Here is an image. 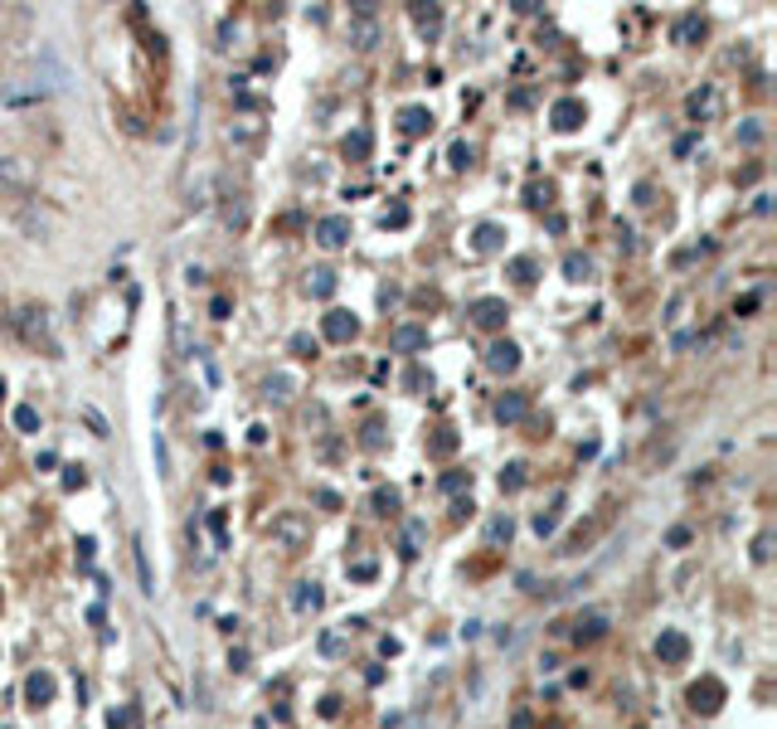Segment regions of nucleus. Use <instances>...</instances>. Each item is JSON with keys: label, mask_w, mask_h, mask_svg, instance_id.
<instances>
[{"label": "nucleus", "mask_w": 777, "mask_h": 729, "mask_svg": "<svg viewBox=\"0 0 777 729\" xmlns=\"http://www.w3.org/2000/svg\"><path fill=\"white\" fill-rule=\"evenodd\" d=\"M15 331L29 340V345H44L49 355H59V345H54V335H49V316H44V307L34 312V307H24V312L15 316Z\"/></svg>", "instance_id": "1"}, {"label": "nucleus", "mask_w": 777, "mask_h": 729, "mask_svg": "<svg viewBox=\"0 0 777 729\" xmlns=\"http://www.w3.org/2000/svg\"><path fill=\"white\" fill-rule=\"evenodd\" d=\"M375 39H379L375 5H355V15H350V44H355V49H375Z\"/></svg>", "instance_id": "2"}, {"label": "nucleus", "mask_w": 777, "mask_h": 729, "mask_svg": "<svg viewBox=\"0 0 777 729\" xmlns=\"http://www.w3.org/2000/svg\"><path fill=\"white\" fill-rule=\"evenodd\" d=\"M0 185L29 190V185H34V166H29L24 156H0Z\"/></svg>", "instance_id": "3"}, {"label": "nucleus", "mask_w": 777, "mask_h": 729, "mask_svg": "<svg viewBox=\"0 0 777 729\" xmlns=\"http://www.w3.org/2000/svg\"><path fill=\"white\" fill-rule=\"evenodd\" d=\"M228 141H233V146H248V151H253V146L263 141V122H258L253 112L233 117V122H228Z\"/></svg>", "instance_id": "4"}, {"label": "nucleus", "mask_w": 777, "mask_h": 729, "mask_svg": "<svg viewBox=\"0 0 777 729\" xmlns=\"http://www.w3.org/2000/svg\"><path fill=\"white\" fill-rule=\"evenodd\" d=\"M345 238H350V219H345V214H331V219L316 224V243H321V248H340Z\"/></svg>", "instance_id": "5"}, {"label": "nucleus", "mask_w": 777, "mask_h": 729, "mask_svg": "<svg viewBox=\"0 0 777 729\" xmlns=\"http://www.w3.org/2000/svg\"><path fill=\"white\" fill-rule=\"evenodd\" d=\"M219 224L238 233V229L248 224V200H243V195H224V205H219Z\"/></svg>", "instance_id": "6"}, {"label": "nucleus", "mask_w": 777, "mask_h": 729, "mask_svg": "<svg viewBox=\"0 0 777 729\" xmlns=\"http://www.w3.org/2000/svg\"><path fill=\"white\" fill-rule=\"evenodd\" d=\"M273 540H282V544H301V540H306V521H301L296 511L277 516V521H273Z\"/></svg>", "instance_id": "7"}, {"label": "nucleus", "mask_w": 777, "mask_h": 729, "mask_svg": "<svg viewBox=\"0 0 777 729\" xmlns=\"http://www.w3.org/2000/svg\"><path fill=\"white\" fill-rule=\"evenodd\" d=\"M321 331H326V340H350V335H355V316L350 312H326Z\"/></svg>", "instance_id": "8"}, {"label": "nucleus", "mask_w": 777, "mask_h": 729, "mask_svg": "<svg viewBox=\"0 0 777 729\" xmlns=\"http://www.w3.org/2000/svg\"><path fill=\"white\" fill-rule=\"evenodd\" d=\"M472 316H477V326H500L510 312H505L500 297H481V302H472Z\"/></svg>", "instance_id": "9"}, {"label": "nucleus", "mask_w": 777, "mask_h": 729, "mask_svg": "<svg viewBox=\"0 0 777 729\" xmlns=\"http://www.w3.org/2000/svg\"><path fill=\"white\" fill-rule=\"evenodd\" d=\"M486 365H491V370H505V375H510V370L520 365V350H515L510 340H495V345H491V355H486Z\"/></svg>", "instance_id": "10"}, {"label": "nucleus", "mask_w": 777, "mask_h": 729, "mask_svg": "<svg viewBox=\"0 0 777 729\" xmlns=\"http://www.w3.org/2000/svg\"><path fill=\"white\" fill-rule=\"evenodd\" d=\"M428 345V331L423 326H398L393 331V350H423Z\"/></svg>", "instance_id": "11"}, {"label": "nucleus", "mask_w": 777, "mask_h": 729, "mask_svg": "<svg viewBox=\"0 0 777 729\" xmlns=\"http://www.w3.org/2000/svg\"><path fill=\"white\" fill-rule=\"evenodd\" d=\"M656 651H661L666 661H685V651H690V642H685L680 632H661V642H656Z\"/></svg>", "instance_id": "12"}, {"label": "nucleus", "mask_w": 777, "mask_h": 729, "mask_svg": "<svg viewBox=\"0 0 777 729\" xmlns=\"http://www.w3.org/2000/svg\"><path fill=\"white\" fill-rule=\"evenodd\" d=\"M20 229H24L29 238H49V214H39V209H20Z\"/></svg>", "instance_id": "13"}, {"label": "nucleus", "mask_w": 777, "mask_h": 729, "mask_svg": "<svg viewBox=\"0 0 777 729\" xmlns=\"http://www.w3.org/2000/svg\"><path fill=\"white\" fill-rule=\"evenodd\" d=\"M131 549H136V574H141V589H146V593H156V579H151V559H146V540L136 535V540H131Z\"/></svg>", "instance_id": "14"}, {"label": "nucleus", "mask_w": 777, "mask_h": 729, "mask_svg": "<svg viewBox=\"0 0 777 729\" xmlns=\"http://www.w3.org/2000/svg\"><path fill=\"white\" fill-rule=\"evenodd\" d=\"M719 695H724V691H719L714 681H704V686H695V691H690V700H695V710H704V715H709V710H719V705H714Z\"/></svg>", "instance_id": "15"}, {"label": "nucleus", "mask_w": 777, "mask_h": 729, "mask_svg": "<svg viewBox=\"0 0 777 729\" xmlns=\"http://www.w3.org/2000/svg\"><path fill=\"white\" fill-rule=\"evenodd\" d=\"M428 127H433V112H428V107H408V112H403V131H408V136H418V131H428Z\"/></svg>", "instance_id": "16"}, {"label": "nucleus", "mask_w": 777, "mask_h": 729, "mask_svg": "<svg viewBox=\"0 0 777 729\" xmlns=\"http://www.w3.org/2000/svg\"><path fill=\"white\" fill-rule=\"evenodd\" d=\"M579 117H583V103H574V98L554 107V127H564V131H569V127H579Z\"/></svg>", "instance_id": "17"}, {"label": "nucleus", "mask_w": 777, "mask_h": 729, "mask_svg": "<svg viewBox=\"0 0 777 729\" xmlns=\"http://www.w3.org/2000/svg\"><path fill=\"white\" fill-rule=\"evenodd\" d=\"M699 34H704V20H699V15H685L676 24V44H690V39H699Z\"/></svg>", "instance_id": "18"}, {"label": "nucleus", "mask_w": 777, "mask_h": 729, "mask_svg": "<svg viewBox=\"0 0 777 729\" xmlns=\"http://www.w3.org/2000/svg\"><path fill=\"white\" fill-rule=\"evenodd\" d=\"M24 695H29L34 705H44V700L54 695V681H49V676H29V686H24Z\"/></svg>", "instance_id": "19"}, {"label": "nucleus", "mask_w": 777, "mask_h": 729, "mask_svg": "<svg viewBox=\"0 0 777 729\" xmlns=\"http://www.w3.org/2000/svg\"><path fill=\"white\" fill-rule=\"evenodd\" d=\"M306 287H311V292H316V297H331V292H335V273H326V268H316V273H311V282H306Z\"/></svg>", "instance_id": "20"}, {"label": "nucleus", "mask_w": 777, "mask_h": 729, "mask_svg": "<svg viewBox=\"0 0 777 729\" xmlns=\"http://www.w3.org/2000/svg\"><path fill=\"white\" fill-rule=\"evenodd\" d=\"M345 156H350V161H365V156H370V131H355V136L345 141Z\"/></svg>", "instance_id": "21"}, {"label": "nucleus", "mask_w": 777, "mask_h": 729, "mask_svg": "<svg viewBox=\"0 0 777 729\" xmlns=\"http://www.w3.org/2000/svg\"><path fill=\"white\" fill-rule=\"evenodd\" d=\"M15 428H24V433H39V414H34L29 404H20V409H15Z\"/></svg>", "instance_id": "22"}, {"label": "nucleus", "mask_w": 777, "mask_h": 729, "mask_svg": "<svg viewBox=\"0 0 777 729\" xmlns=\"http://www.w3.org/2000/svg\"><path fill=\"white\" fill-rule=\"evenodd\" d=\"M495 243H500V229H495V224H481V229H477V248H481V253H491Z\"/></svg>", "instance_id": "23"}, {"label": "nucleus", "mask_w": 777, "mask_h": 729, "mask_svg": "<svg viewBox=\"0 0 777 729\" xmlns=\"http://www.w3.org/2000/svg\"><path fill=\"white\" fill-rule=\"evenodd\" d=\"M413 20H418V29H423V34H437V24H442V15H437V10H413Z\"/></svg>", "instance_id": "24"}, {"label": "nucleus", "mask_w": 777, "mask_h": 729, "mask_svg": "<svg viewBox=\"0 0 777 729\" xmlns=\"http://www.w3.org/2000/svg\"><path fill=\"white\" fill-rule=\"evenodd\" d=\"M296 608L306 613V608H321V589L316 584H301V593H296Z\"/></svg>", "instance_id": "25"}, {"label": "nucleus", "mask_w": 777, "mask_h": 729, "mask_svg": "<svg viewBox=\"0 0 777 729\" xmlns=\"http://www.w3.org/2000/svg\"><path fill=\"white\" fill-rule=\"evenodd\" d=\"M291 394V375H273L268 380V399H287Z\"/></svg>", "instance_id": "26"}, {"label": "nucleus", "mask_w": 777, "mask_h": 729, "mask_svg": "<svg viewBox=\"0 0 777 729\" xmlns=\"http://www.w3.org/2000/svg\"><path fill=\"white\" fill-rule=\"evenodd\" d=\"M495 414L505 418V423H515V418L525 414V399H500V404H495Z\"/></svg>", "instance_id": "27"}, {"label": "nucleus", "mask_w": 777, "mask_h": 729, "mask_svg": "<svg viewBox=\"0 0 777 729\" xmlns=\"http://www.w3.org/2000/svg\"><path fill=\"white\" fill-rule=\"evenodd\" d=\"M690 112H695V117H704V112H714V88H704V93H695V98H690Z\"/></svg>", "instance_id": "28"}, {"label": "nucleus", "mask_w": 777, "mask_h": 729, "mask_svg": "<svg viewBox=\"0 0 777 729\" xmlns=\"http://www.w3.org/2000/svg\"><path fill=\"white\" fill-rule=\"evenodd\" d=\"M564 273H569L574 282H583V277H588V258H579V253H569V258H564Z\"/></svg>", "instance_id": "29"}, {"label": "nucleus", "mask_w": 777, "mask_h": 729, "mask_svg": "<svg viewBox=\"0 0 777 729\" xmlns=\"http://www.w3.org/2000/svg\"><path fill=\"white\" fill-rule=\"evenodd\" d=\"M520 472H525V467H520V462H515V467H505V472H500V491H515V486H520V482H525V477H520Z\"/></svg>", "instance_id": "30"}, {"label": "nucleus", "mask_w": 777, "mask_h": 729, "mask_svg": "<svg viewBox=\"0 0 777 729\" xmlns=\"http://www.w3.org/2000/svg\"><path fill=\"white\" fill-rule=\"evenodd\" d=\"M170 331H175V350H180V355H190V340H185V316H175V321H170Z\"/></svg>", "instance_id": "31"}, {"label": "nucleus", "mask_w": 777, "mask_h": 729, "mask_svg": "<svg viewBox=\"0 0 777 729\" xmlns=\"http://www.w3.org/2000/svg\"><path fill=\"white\" fill-rule=\"evenodd\" d=\"M83 418H88V428H93V433H97V438H107V418H102V414H97V409H93V404H88V409H83Z\"/></svg>", "instance_id": "32"}, {"label": "nucleus", "mask_w": 777, "mask_h": 729, "mask_svg": "<svg viewBox=\"0 0 777 729\" xmlns=\"http://www.w3.org/2000/svg\"><path fill=\"white\" fill-rule=\"evenodd\" d=\"M510 273H515V282H530V273H535V263H530V258H515V263H510Z\"/></svg>", "instance_id": "33"}, {"label": "nucleus", "mask_w": 777, "mask_h": 729, "mask_svg": "<svg viewBox=\"0 0 777 729\" xmlns=\"http://www.w3.org/2000/svg\"><path fill=\"white\" fill-rule=\"evenodd\" d=\"M291 350H296V355H306V360H311V355H316V340H311V335H291Z\"/></svg>", "instance_id": "34"}, {"label": "nucleus", "mask_w": 777, "mask_h": 729, "mask_svg": "<svg viewBox=\"0 0 777 729\" xmlns=\"http://www.w3.org/2000/svg\"><path fill=\"white\" fill-rule=\"evenodd\" d=\"M375 506H379V516H388V511L398 506V491H379V496H375Z\"/></svg>", "instance_id": "35"}, {"label": "nucleus", "mask_w": 777, "mask_h": 729, "mask_svg": "<svg viewBox=\"0 0 777 729\" xmlns=\"http://www.w3.org/2000/svg\"><path fill=\"white\" fill-rule=\"evenodd\" d=\"M418 540H423V521H408V554H418Z\"/></svg>", "instance_id": "36"}, {"label": "nucleus", "mask_w": 777, "mask_h": 729, "mask_svg": "<svg viewBox=\"0 0 777 729\" xmlns=\"http://www.w3.org/2000/svg\"><path fill=\"white\" fill-rule=\"evenodd\" d=\"M486 535H491V540H510V516H505V521H491Z\"/></svg>", "instance_id": "37"}, {"label": "nucleus", "mask_w": 777, "mask_h": 729, "mask_svg": "<svg viewBox=\"0 0 777 729\" xmlns=\"http://www.w3.org/2000/svg\"><path fill=\"white\" fill-rule=\"evenodd\" d=\"M452 166H472V146L457 141V146H452Z\"/></svg>", "instance_id": "38"}, {"label": "nucleus", "mask_w": 777, "mask_h": 729, "mask_svg": "<svg viewBox=\"0 0 777 729\" xmlns=\"http://www.w3.org/2000/svg\"><path fill=\"white\" fill-rule=\"evenodd\" d=\"M384 224H393V229H398V224H408V209H388Z\"/></svg>", "instance_id": "39"}, {"label": "nucleus", "mask_w": 777, "mask_h": 729, "mask_svg": "<svg viewBox=\"0 0 777 729\" xmlns=\"http://www.w3.org/2000/svg\"><path fill=\"white\" fill-rule=\"evenodd\" d=\"M0 394H5V380H0Z\"/></svg>", "instance_id": "40"}]
</instances>
